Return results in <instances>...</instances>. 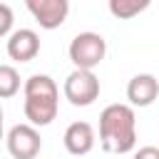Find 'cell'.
Segmentation results:
<instances>
[{"label":"cell","instance_id":"obj_1","mask_svg":"<svg viewBox=\"0 0 159 159\" xmlns=\"http://www.w3.org/2000/svg\"><path fill=\"white\" fill-rule=\"evenodd\" d=\"M99 142L104 152L127 154L137 144V117L129 104H109L99 114Z\"/></svg>","mask_w":159,"mask_h":159},{"label":"cell","instance_id":"obj_2","mask_svg":"<svg viewBox=\"0 0 159 159\" xmlns=\"http://www.w3.org/2000/svg\"><path fill=\"white\" fill-rule=\"evenodd\" d=\"M60 92L52 77L32 75L25 82V117L32 127H47L57 117Z\"/></svg>","mask_w":159,"mask_h":159},{"label":"cell","instance_id":"obj_3","mask_svg":"<svg viewBox=\"0 0 159 159\" xmlns=\"http://www.w3.org/2000/svg\"><path fill=\"white\" fill-rule=\"evenodd\" d=\"M107 52V42L97 32H80L70 42V60L75 70H94Z\"/></svg>","mask_w":159,"mask_h":159},{"label":"cell","instance_id":"obj_4","mask_svg":"<svg viewBox=\"0 0 159 159\" xmlns=\"http://www.w3.org/2000/svg\"><path fill=\"white\" fill-rule=\"evenodd\" d=\"M65 97L75 107H89L99 97V80L92 70H75L65 80Z\"/></svg>","mask_w":159,"mask_h":159},{"label":"cell","instance_id":"obj_5","mask_svg":"<svg viewBox=\"0 0 159 159\" xmlns=\"http://www.w3.org/2000/svg\"><path fill=\"white\" fill-rule=\"evenodd\" d=\"M42 149L40 132L32 124H15L7 132V152L15 159H35Z\"/></svg>","mask_w":159,"mask_h":159},{"label":"cell","instance_id":"obj_6","mask_svg":"<svg viewBox=\"0 0 159 159\" xmlns=\"http://www.w3.org/2000/svg\"><path fill=\"white\" fill-rule=\"evenodd\" d=\"M25 5L42 30H57L70 15V0H25Z\"/></svg>","mask_w":159,"mask_h":159},{"label":"cell","instance_id":"obj_7","mask_svg":"<svg viewBox=\"0 0 159 159\" xmlns=\"http://www.w3.org/2000/svg\"><path fill=\"white\" fill-rule=\"evenodd\" d=\"M40 52V37L35 30H15L10 37H7V55L10 60H17V62H30L35 60Z\"/></svg>","mask_w":159,"mask_h":159},{"label":"cell","instance_id":"obj_8","mask_svg":"<svg viewBox=\"0 0 159 159\" xmlns=\"http://www.w3.org/2000/svg\"><path fill=\"white\" fill-rule=\"evenodd\" d=\"M159 97V80L154 75H134L127 84V99L134 107H149Z\"/></svg>","mask_w":159,"mask_h":159},{"label":"cell","instance_id":"obj_9","mask_svg":"<svg viewBox=\"0 0 159 159\" xmlns=\"http://www.w3.org/2000/svg\"><path fill=\"white\" fill-rule=\"evenodd\" d=\"M65 149L75 157H82V154H89L92 147H94V129L89 122H72L67 129H65Z\"/></svg>","mask_w":159,"mask_h":159},{"label":"cell","instance_id":"obj_10","mask_svg":"<svg viewBox=\"0 0 159 159\" xmlns=\"http://www.w3.org/2000/svg\"><path fill=\"white\" fill-rule=\"evenodd\" d=\"M152 0H109V12L117 20H129L149 7Z\"/></svg>","mask_w":159,"mask_h":159},{"label":"cell","instance_id":"obj_11","mask_svg":"<svg viewBox=\"0 0 159 159\" xmlns=\"http://www.w3.org/2000/svg\"><path fill=\"white\" fill-rule=\"evenodd\" d=\"M17 89H20V75H17V70L12 65H2L0 67V97L7 99Z\"/></svg>","mask_w":159,"mask_h":159},{"label":"cell","instance_id":"obj_12","mask_svg":"<svg viewBox=\"0 0 159 159\" xmlns=\"http://www.w3.org/2000/svg\"><path fill=\"white\" fill-rule=\"evenodd\" d=\"M0 35L2 37H10L12 35V7L7 2L0 5Z\"/></svg>","mask_w":159,"mask_h":159},{"label":"cell","instance_id":"obj_13","mask_svg":"<svg viewBox=\"0 0 159 159\" xmlns=\"http://www.w3.org/2000/svg\"><path fill=\"white\" fill-rule=\"evenodd\" d=\"M132 159H159V149L157 147H142Z\"/></svg>","mask_w":159,"mask_h":159}]
</instances>
